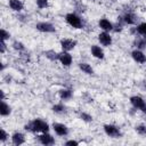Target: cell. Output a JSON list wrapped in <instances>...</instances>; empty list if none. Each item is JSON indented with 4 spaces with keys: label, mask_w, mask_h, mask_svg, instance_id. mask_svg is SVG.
I'll return each mask as SVG.
<instances>
[{
    "label": "cell",
    "mask_w": 146,
    "mask_h": 146,
    "mask_svg": "<svg viewBox=\"0 0 146 146\" xmlns=\"http://www.w3.org/2000/svg\"><path fill=\"white\" fill-rule=\"evenodd\" d=\"M24 129L33 133H42L49 131V124L41 119H34L29 123H26L24 125Z\"/></svg>",
    "instance_id": "cell-1"
},
{
    "label": "cell",
    "mask_w": 146,
    "mask_h": 146,
    "mask_svg": "<svg viewBox=\"0 0 146 146\" xmlns=\"http://www.w3.org/2000/svg\"><path fill=\"white\" fill-rule=\"evenodd\" d=\"M65 21L68 25H71L74 29H82L83 27V22L81 19V17L79 15H76L75 13H68L65 16Z\"/></svg>",
    "instance_id": "cell-2"
},
{
    "label": "cell",
    "mask_w": 146,
    "mask_h": 146,
    "mask_svg": "<svg viewBox=\"0 0 146 146\" xmlns=\"http://www.w3.org/2000/svg\"><path fill=\"white\" fill-rule=\"evenodd\" d=\"M104 131L111 138H120L122 136L120 128L114 124H104Z\"/></svg>",
    "instance_id": "cell-3"
},
{
    "label": "cell",
    "mask_w": 146,
    "mask_h": 146,
    "mask_svg": "<svg viewBox=\"0 0 146 146\" xmlns=\"http://www.w3.org/2000/svg\"><path fill=\"white\" fill-rule=\"evenodd\" d=\"M57 60H58L63 66L68 67V66L72 64L73 58H72V55H71L68 51L62 50L60 52H58V58H57Z\"/></svg>",
    "instance_id": "cell-4"
},
{
    "label": "cell",
    "mask_w": 146,
    "mask_h": 146,
    "mask_svg": "<svg viewBox=\"0 0 146 146\" xmlns=\"http://www.w3.org/2000/svg\"><path fill=\"white\" fill-rule=\"evenodd\" d=\"M35 29L43 33H52L56 31L55 26L50 22H39V23H36Z\"/></svg>",
    "instance_id": "cell-5"
},
{
    "label": "cell",
    "mask_w": 146,
    "mask_h": 146,
    "mask_svg": "<svg viewBox=\"0 0 146 146\" xmlns=\"http://www.w3.org/2000/svg\"><path fill=\"white\" fill-rule=\"evenodd\" d=\"M52 129L55 131L56 135L60 136V137H65L68 133V128L64 124V123H59V122H54L52 123Z\"/></svg>",
    "instance_id": "cell-6"
},
{
    "label": "cell",
    "mask_w": 146,
    "mask_h": 146,
    "mask_svg": "<svg viewBox=\"0 0 146 146\" xmlns=\"http://www.w3.org/2000/svg\"><path fill=\"white\" fill-rule=\"evenodd\" d=\"M38 141L41 145L48 146V145H54L55 144V138L50 133H48V132H42L41 135L38 136Z\"/></svg>",
    "instance_id": "cell-7"
},
{
    "label": "cell",
    "mask_w": 146,
    "mask_h": 146,
    "mask_svg": "<svg viewBox=\"0 0 146 146\" xmlns=\"http://www.w3.org/2000/svg\"><path fill=\"white\" fill-rule=\"evenodd\" d=\"M59 44H60L62 50H64V51H70V50H72V49L76 46V41L73 40V39H70V38H65V39H62V40H60Z\"/></svg>",
    "instance_id": "cell-8"
},
{
    "label": "cell",
    "mask_w": 146,
    "mask_h": 146,
    "mask_svg": "<svg viewBox=\"0 0 146 146\" xmlns=\"http://www.w3.org/2000/svg\"><path fill=\"white\" fill-rule=\"evenodd\" d=\"M98 41L100 42L102 46H104V47H110V46L112 44V36H111V34H110L108 32L103 31V32H100V33L98 34Z\"/></svg>",
    "instance_id": "cell-9"
},
{
    "label": "cell",
    "mask_w": 146,
    "mask_h": 146,
    "mask_svg": "<svg viewBox=\"0 0 146 146\" xmlns=\"http://www.w3.org/2000/svg\"><path fill=\"white\" fill-rule=\"evenodd\" d=\"M131 57H132V59L136 62V63H138V64H144V63H146V55L143 52V50H140V49H135V50H132L131 51Z\"/></svg>",
    "instance_id": "cell-10"
},
{
    "label": "cell",
    "mask_w": 146,
    "mask_h": 146,
    "mask_svg": "<svg viewBox=\"0 0 146 146\" xmlns=\"http://www.w3.org/2000/svg\"><path fill=\"white\" fill-rule=\"evenodd\" d=\"M130 103L137 110H141L145 106V104H146V102L140 96H132V97H130Z\"/></svg>",
    "instance_id": "cell-11"
},
{
    "label": "cell",
    "mask_w": 146,
    "mask_h": 146,
    "mask_svg": "<svg viewBox=\"0 0 146 146\" xmlns=\"http://www.w3.org/2000/svg\"><path fill=\"white\" fill-rule=\"evenodd\" d=\"M121 18H122V22L128 24V25H135L137 23V16L133 13H130V11L125 13Z\"/></svg>",
    "instance_id": "cell-12"
},
{
    "label": "cell",
    "mask_w": 146,
    "mask_h": 146,
    "mask_svg": "<svg viewBox=\"0 0 146 146\" xmlns=\"http://www.w3.org/2000/svg\"><path fill=\"white\" fill-rule=\"evenodd\" d=\"M98 25L99 27L105 31V32H110V31H113V23L110 22L107 18H100L99 22H98Z\"/></svg>",
    "instance_id": "cell-13"
},
{
    "label": "cell",
    "mask_w": 146,
    "mask_h": 146,
    "mask_svg": "<svg viewBox=\"0 0 146 146\" xmlns=\"http://www.w3.org/2000/svg\"><path fill=\"white\" fill-rule=\"evenodd\" d=\"M11 143L16 146H19L25 143V136L22 132H14L11 136Z\"/></svg>",
    "instance_id": "cell-14"
},
{
    "label": "cell",
    "mask_w": 146,
    "mask_h": 146,
    "mask_svg": "<svg viewBox=\"0 0 146 146\" xmlns=\"http://www.w3.org/2000/svg\"><path fill=\"white\" fill-rule=\"evenodd\" d=\"M8 5L10 7V9H13L14 11H22L24 9V3L21 0H8Z\"/></svg>",
    "instance_id": "cell-15"
},
{
    "label": "cell",
    "mask_w": 146,
    "mask_h": 146,
    "mask_svg": "<svg viewBox=\"0 0 146 146\" xmlns=\"http://www.w3.org/2000/svg\"><path fill=\"white\" fill-rule=\"evenodd\" d=\"M90 50H91V55H92L95 58L103 59V58L105 57V55H104V50H103L99 46H97V44H92Z\"/></svg>",
    "instance_id": "cell-16"
},
{
    "label": "cell",
    "mask_w": 146,
    "mask_h": 146,
    "mask_svg": "<svg viewBox=\"0 0 146 146\" xmlns=\"http://www.w3.org/2000/svg\"><path fill=\"white\" fill-rule=\"evenodd\" d=\"M133 44L136 46V49H146V36H139V38H136L135 41H133Z\"/></svg>",
    "instance_id": "cell-17"
},
{
    "label": "cell",
    "mask_w": 146,
    "mask_h": 146,
    "mask_svg": "<svg viewBox=\"0 0 146 146\" xmlns=\"http://www.w3.org/2000/svg\"><path fill=\"white\" fill-rule=\"evenodd\" d=\"M58 95H59V98H60L62 100H67V99H70V98L72 97L73 92H72L71 89L64 88V89H60V90L58 91Z\"/></svg>",
    "instance_id": "cell-18"
},
{
    "label": "cell",
    "mask_w": 146,
    "mask_h": 146,
    "mask_svg": "<svg viewBox=\"0 0 146 146\" xmlns=\"http://www.w3.org/2000/svg\"><path fill=\"white\" fill-rule=\"evenodd\" d=\"M10 113H11L10 106L5 100H1V107H0V114H1V116H8Z\"/></svg>",
    "instance_id": "cell-19"
},
{
    "label": "cell",
    "mask_w": 146,
    "mask_h": 146,
    "mask_svg": "<svg viewBox=\"0 0 146 146\" xmlns=\"http://www.w3.org/2000/svg\"><path fill=\"white\" fill-rule=\"evenodd\" d=\"M79 68H80L83 73H86V74H88V75L94 74V68H92L88 63H80V64H79Z\"/></svg>",
    "instance_id": "cell-20"
},
{
    "label": "cell",
    "mask_w": 146,
    "mask_h": 146,
    "mask_svg": "<svg viewBox=\"0 0 146 146\" xmlns=\"http://www.w3.org/2000/svg\"><path fill=\"white\" fill-rule=\"evenodd\" d=\"M51 110H52V112H55V113H57V114H63V113H65L66 112V107L63 105V104H55L52 107H51Z\"/></svg>",
    "instance_id": "cell-21"
},
{
    "label": "cell",
    "mask_w": 146,
    "mask_h": 146,
    "mask_svg": "<svg viewBox=\"0 0 146 146\" xmlns=\"http://www.w3.org/2000/svg\"><path fill=\"white\" fill-rule=\"evenodd\" d=\"M136 32H137L139 35L146 36V22H143V23H140L139 25H137Z\"/></svg>",
    "instance_id": "cell-22"
},
{
    "label": "cell",
    "mask_w": 146,
    "mask_h": 146,
    "mask_svg": "<svg viewBox=\"0 0 146 146\" xmlns=\"http://www.w3.org/2000/svg\"><path fill=\"white\" fill-rule=\"evenodd\" d=\"M44 56H46L48 59H50V60H57V58H58V54H57L55 50H52V49L44 51Z\"/></svg>",
    "instance_id": "cell-23"
},
{
    "label": "cell",
    "mask_w": 146,
    "mask_h": 146,
    "mask_svg": "<svg viewBox=\"0 0 146 146\" xmlns=\"http://www.w3.org/2000/svg\"><path fill=\"white\" fill-rule=\"evenodd\" d=\"M13 48H14L15 50H18V51H24V50H25L24 43H22L21 41H17V40L13 42Z\"/></svg>",
    "instance_id": "cell-24"
},
{
    "label": "cell",
    "mask_w": 146,
    "mask_h": 146,
    "mask_svg": "<svg viewBox=\"0 0 146 146\" xmlns=\"http://www.w3.org/2000/svg\"><path fill=\"white\" fill-rule=\"evenodd\" d=\"M79 117H80L82 121H84V122H91V121H92V116H91L90 114L86 113V112H81V113L79 114Z\"/></svg>",
    "instance_id": "cell-25"
},
{
    "label": "cell",
    "mask_w": 146,
    "mask_h": 146,
    "mask_svg": "<svg viewBox=\"0 0 146 146\" xmlns=\"http://www.w3.org/2000/svg\"><path fill=\"white\" fill-rule=\"evenodd\" d=\"M135 129H136V131H137L138 135L146 136V125L145 124H138V125H136Z\"/></svg>",
    "instance_id": "cell-26"
},
{
    "label": "cell",
    "mask_w": 146,
    "mask_h": 146,
    "mask_svg": "<svg viewBox=\"0 0 146 146\" xmlns=\"http://www.w3.org/2000/svg\"><path fill=\"white\" fill-rule=\"evenodd\" d=\"M8 137H9V136H8V133L6 132V130L1 128V129H0V141H1V143H5V141L8 139Z\"/></svg>",
    "instance_id": "cell-27"
},
{
    "label": "cell",
    "mask_w": 146,
    "mask_h": 146,
    "mask_svg": "<svg viewBox=\"0 0 146 146\" xmlns=\"http://www.w3.org/2000/svg\"><path fill=\"white\" fill-rule=\"evenodd\" d=\"M36 6L41 9L48 7V0H36Z\"/></svg>",
    "instance_id": "cell-28"
},
{
    "label": "cell",
    "mask_w": 146,
    "mask_h": 146,
    "mask_svg": "<svg viewBox=\"0 0 146 146\" xmlns=\"http://www.w3.org/2000/svg\"><path fill=\"white\" fill-rule=\"evenodd\" d=\"M10 38V34H9V32H7L5 29H1V40H8Z\"/></svg>",
    "instance_id": "cell-29"
},
{
    "label": "cell",
    "mask_w": 146,
    "mask_h": 146,
    "mask_svg": "<svg viewBox=\"0 0 146 146\" xmlns=\"http://www.w3.org/2000/svg\"><path fill=\"white\" fill-rule=\"evenodd\" d=\"M6 48H7L6 41H5V40H1V42H0V52L3 54V52L6 51Z\"/></svg>",
    "instance_id": "cell-30"
},
{
    "label": "cell",
    "mask_w": 146,
    "mask_h": 146,
    "mask_svg": "<svg viewBox=\"0 0 146 146\" xmlns=\"http://www.w3.org/2000/svg\"><path fill=\"white\" fill-rule=\"evenodd\" d=\"M65 145H66V146H78V145H79V141L71 139V140H67V141L65 143Z\"/></svg>",
    "instance_id": "cell-31"
},
{
    "label": "cell",
    "mask_w": 146,
    "mask_h": 146,
    "mask_svg": "<svg viewBox=\"0 0 146 146\" xmlns=\"http://www.w3.org/2000/svg\"><path fill=\"white\" fill-rule=\"evenodd\" d=\"M113 31H115V32H120V31H122V24H119V23L113 24Z\"/></svg>",
    "instance_id": "cell-32"
},
{
    "label": "cell",
    "mask_w": 146,
    "mask_h": 146,
    "mask_svg": "<svg viewBox=\"0 0 146 146\" xmlns=\"http://www.w3.org/2000/svg\"><path fill=\"white\" fill-rule=\"evenodd\" d=\"M140 111H141V112H143L144 114H146V104H145V106H144V107H143V108H141Z\"/></svg>",
    "instance_id": "cell-33"
},
{
    "label": "cell",
    "mask_w": 146,
    "mask_h": 146,
    "mask_svg": "<svg viewBox=\"0 0 146 146\" xmlns=\"http://www.w3.org/2000/svg\"><path fill=\"white\" fill-rule=\"evenodd\" d=\"M91 1H95V0H91Z\"/></svg>",
    "instance_id": "cell-34"
}]
</instances>
